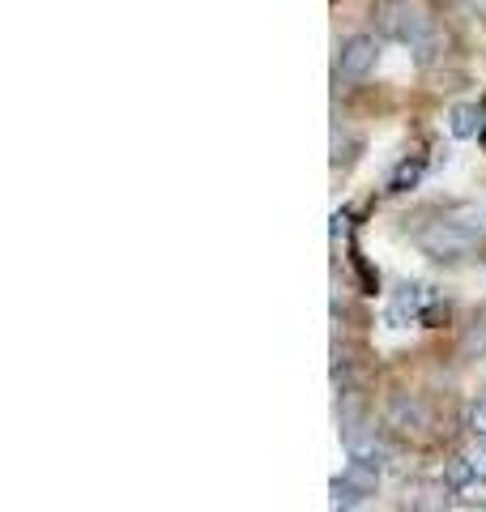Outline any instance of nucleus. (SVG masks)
<instances>
[{
    "instance_id": "obj_15",
    "label": "nucleus",
    "mask_w": 486,
    "mask_h": 512,
    "mask_svg": "<svg viewBox=\"0 0 486 512\" xmlns=\"http://www.w3.org/2000/svg\"><path fill=\"white\" fill-rule=\"evenodd\" d=\"M474 350H478V355L486 350V320H482L478 329H469V333H465V355H474Z\"/></svg>"
},
{
    "instance_id": "obj_18",
    "label": "nucleus",
    "mask_w": 486,
    "mask_h": 512,
    "mask_svg": "<svg viewBox=\"0 0 486 512\" xmlns=\"http://www.w3.org/2000/svg\"><path fill=\"white\" fill-rule=\"evenodd\" d=\"M478 141H482V146H486V128H482V137H478Z\"/></svg>"
},
{
    "instance_id": "obj_16",
    "label": "nucleus",
    "mask_w": 486,
    "mask_h": 512,
    "mask_svg": "<svg viewBox=\"0 0 486 512\" xmlns=\"http://www.w3.org/2000/svg\"><path fill=\"white\" fill-rule=\"evenodd\" d=\"M346 231H350V218H346V214H337V218H333V239H342Z\"/></svg>"
},
{
    "instance_id": "obj_8",
    "label": "nucleus",
    "mask_w": 486,
    "mask_h": 512,
    "mask_svg": "<svg viewBox=\"0 0 486 512\" xmlns=\"http://www.w3.org/2000/svg\"><path fill=\"white\" fill-rule=\"evenodd\" d=\"M346 448H350V461H367V466H376V470L388 461V444L376 431H354V436H346Z\"/></svg>"
},
{
    "instance_id": "obj_6",
    "label": "nucleus",
    "mask_w": 486,
    "mask_h": 512,
    "mask_svg": "<svg viewBox=\"0 0 486 512\" xmlns=\"http://www.w3.org/2000/svg\"><path fill=\"white\" fill-rule=\"evenodd\" d=\"M482 128H486V116H482L478 103H457V107H448V133L457 137V141L482 137Z\"/></svg>"
},
{
    "instance_id": "obj_3",
    "label": "nucleus",
    "mask_w": 486,
    "mask_h": 512,
    "mask_svg": "<svg viewBox=\"0 0 486 512\" xmlns=\"http://www.w3.org/2000/svg\"><path fill=\"white\" fill-rule=\"evenodd\" d=\"M431 303H435V291H427V286H418V282H401L393 291V299H388L384 320L393 329H405L410 320H423L431 312Z\"/></svg>"
},
{
    "instance_id": "obj_11",
    "label": "nucleus",
    "mask_w": 486,
    "mask_h": 512,
    "mask_svg": "<svg viewBox=\"0 0 486 512\" xmlns=\"http://www.w3.org/2000/svg\"><path fill=\"white\" fill-rule=\"evenodd\" d=\"M474 478H478V474H474V461H469V457H452V461H448L444 483H448L452 491H461L465 483H474Z\"/></svg>"
},
{
    "instance_id": "obj_17",
    "label": "nucleus",
    "mask_w": 486,
    "mask_h": 512,
    "mask_svg": "<svg viewBox=\"0 0 486 512\" xmlns=\"http://www.w3.org/2000/svg\"><path fill=\"white\" fill-rule=\"evenodd\" d=\"M465 5H469V9H486V0H465Z\"/></svg>"
},
{
    "instance_id": "obj_9",
    "label": "nucleus",
    "mask_w": 486,
    "mask_h": 512,
    "mask_svg": "<svg viewBox=\"0 0 486 512\" xmlns=\"http://www.w3.org/2000/svg\"><path fill=\"white\" fill-rule=\"evenodd\" d=\"M342 483L350 491H359L363 500H367V495H376V487H380V470L367 466V461H350V466L342 470Z\"/></svg>"
},
{
    "instance_id": "obj_4",
    "label": "nucleus",
    "mask_w": 486,
    "mask_h": 512,
    "mask_svg": "<svg viewBox=\"0 0 486 512\" xmlns=\"http://www.w3.org/2000/svg\"><path fill=\"white\" fill-rule=\"evenodd\" d=\"M376 64H380V39L376 35H350L342 43V56H337V73H342L346 82H359V77H367Z\"/></svg>"
},
{
    "instance_id": "obj_14",
    "label": "nucleus",
    "mask_w": 486,
    "mask_h": 512,
    "mask_svg": "<svg viewBox=\"0 0 486 512\" xmlns=\"http://www.w3.org/2000/svg\"><path fill=\"white\" fill-rule=\"evenodd\" d=\"M457 500H461V504H482V508H486V478H474V483H465V487L457 491Z\"/></svg>"
},
{
    "instance_id": "obj_10",
    "label": "nucleus",
    "mask_w": 486,
    "mask_h": 512,
    "mask_svg": "<svg viewBox=\"0 0 486 512\" xmlns=\"http://www.w3.org/2000/svg\"><path fill=\"white\" fill-rule=\"evenodd\" d=\"M423 158H401V163L393 167V175H388V192H410L418 188V180H423Z\"/></svg>"
},
{
    "instance_id": "obj_7",
    "label": "nucleus",
    "mask_w": 486,
    "mask_h": 512,
    "mask_svg": "<svg viewBox=\"0 0 486 512\" xmlns=\"http://www.w3.org/2000/svg\"><path fill=\"white\" fill-rule=\"evenodd\" d=\"M452 500H457V491H452L448 483H418L410 491V508L414 512H448Z\"/></svg>"
},
{
    "instance_id": "obj_2",
    "label": "nucleus",
    "mask_w": 486,
    "mask_h": 512,
    "mask_svg": "<svg viewBox=\"0 0 486 512\" xmlns=\"http://www.w3.org/2000/svg\"><path fill=\"white\" fill-rule=\"evenodd\" d=\"M376 18H380V35L405 43L410 52L435 30V26L423 18V9L410 5V0H380V13H376Z\"/></svg>"
},
{
    "instance_id": "obj_5",
    "label": "nucleus",
    "mask_w": 486,
    "mask_h": 512,
    "mask_svg": "<svg viewBox=\"0 0 486 512\" xmlns=\"http://www.w3.org/2000/svg\"><path fill=\"white\" fill-rule=\"evenodd\" d=\"M384 423L393 427V431H423L431 423V414H427V402L423 397H414V393H393L388 397V410H384Z\"/></svg>"
},
{
    "instance_id": "obj_13",
    "label": "nucleus",
    "mask_w": 486,
    "mask_h": 512,
    "mask_svg": "<svg viewBox=\"0 0 486 512\" xmlns=\"http://www.w3.org/2000/svg\"><path fill=\"white\" fill-rule=\"evenodd\" d=\"M359 504H363V495H359V491H350L342 478H337V483H333V512H354Z\"/></svg>"
},
{
    "instance_id": "obj_12",
    "label": "nucleus",
    "mask_w": 486,
    "mask_h": 512,
    "mask_svg": "<svg viewBox=\"0 0 486 512\" xmlns=\"http://www.w3.org/2000/svg\"><path fill=\"white\" fill-rule=\"evenodd\" d=\"M465 427H469V436L486 444V397H478V402L469 406V414H465Z\"/></svg>"
},
{
    "instance_id": "obj_1",
    "label": "nucleus",
    "mask_w": 486,
    "mask_h": 512,
    "mask_svg": "<svg viewBox=\"0 0 486 512\" xmlns=\"http://www.w3.org/2000/svg\"><path fill=\"white\" fill-rule=\"evenodd\" d=\"M414 239H418V248H423V252L431 256V261H444V265L465 261V256H474V248H478V231L461 227L457 218L427 222V227L418 231Z\"/></svg>"
}]
</instances>
